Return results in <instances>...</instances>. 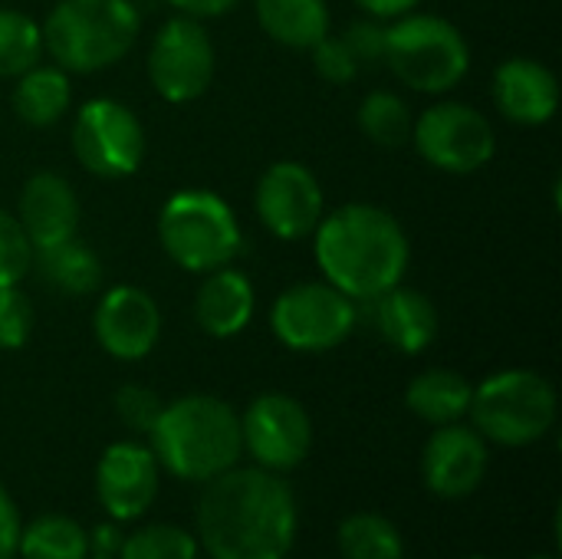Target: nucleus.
Instances as JSON below:
<instances>
[{
    "label": "nucleus",
    "mask_w": 562,
    "mask_h": 559,
    "mask_svg": "<svg viewBox=\"0 0 562 559\" xmlns=\"http://www.w3.org/2000/svg\"><path fill=\"white\" fill-rule=\"evenodd\" d=\"M468 415L484 441L527 448L557 425V389L533 369H507L474 385Z\"/></svg>",
    "instance_id": "423d86ee"
},
{
    "label": "nucleus",
    "mask_w": 562,
    "mask_h": 559,
    "mask_svg": "<svg viewBox=\"0 0 562 559\" xmlns=\"http://www.w3.org/2000/svg\"><path fill=\"white\" fill-rule=\"evenodd\" d=\"M43 56V30L33 16L0 7V79H16Z\"/></svg>",
    "instance_id": "cd10ccee"
},
{
    "label": "nucleus",
    "mask_w": 562,
    "mask_h": 559,
    "mask_svg": "<svg viewBox=\"0 0 562 559\" xmlns=\"http://www.w3.org/2000/svg\"><path fill=\"white\" fill-rule=\"evenodd\" d=\"M412 145L438 171L474 175L494 158L497 135L481 109L468 102H438L415 119Z\"/></svg>",
    "instance_id": "9b49d317"
},
{
    "label": "nucleus",
    "mask_w": 562,
    "mask_h": 559,
    "mask_svg": "<svg viewBox=\"0 0 562 559\" xmlns=\"http://www.w3.org/2000/svg\"><path fill=\"white\" fill-rule=\"evenodd\" d=\"M260 30L286 49H313L329 33L326 0H254Z\"/></svg>",
    "instance_id": "412c9836"
},
{
    "label": "nucleus",
    "mask_w": 562,
    "mask_h": 559,
    "mask_svg": "<svg viewBox=\"0 0 562 559\" xmlns=\"http://www.w3.org/2000/svg\"><path fill=\"white\" fill-rule=\"evenodd\" d=\"M161 484V465L142 441H115L95 465V497L102 511L119 521H138L155 504Z\"/></svg>",
    "instance_id": "4468645a"
},
{
    "label": "nucleus",
    "mask_w": 562,
    "mask_h": 559,
    "mask_svg": "<svg viewBox=\"0 0 562 559\" xmlns=\"http://www.w3.org/2000/svg\"><path fill=\"white\" fill-rule=\"evenodd\" d=\"M43 49L66 72H99L122 63L142 33L132 0H59L43 20Z\"/></svg>",
    "instance_id": "20e7f679"
},
{
    "label": "nucleus",
    "mask_w": 562,
    "mask_h": 559,
    "mask_svg": "<svg viewBox=\"0 0 562 559\" xmlns=\"http://www.w3.org/2000/svg\"><path fill=\"white\" fill-rule=\"evenodd\" d=\"M92 333L102 353L119 362L145 359L161 339V310L148 290L119 283L102 293L92 313Z\"/></svg>",
    "instance_id": "2eb2a0df"
},
{
    "label": "nucleus",
    "mask_w": 562,
    "mask_h": 559,
    "mask_svg": "<svg viewBox=\"0 0 562 559\" xmlns=\"http://www.w3.org/2000/svg\"><path fill=\"white\" fill-rule=\"evenodd\" d=\"M359 323V303L326 280L286 287L270 310L273 336L293 353H329L342 346Z\"/></svg>",
    "instance_id": "6e6552de"
},
{
    "label": "nucleus",
    "mask_w": 562,
    "mask_h": 559,
    "mask_svg": "<svg viewBox=\"0 0 562 559\" xmlns=\"http://www.w3.org/2000/svg\"><path fill=\"white\" fill-rule=\"evenodd\" d=\"M86 559H115V557H102V554H95V557H92V554H89Z\"/></svg>",
    "instance_id": "4c0bfd02"
},
{
    "label": "nucleus",
    "mask_w": 562,
    "mask_h": 559,
    "mask_svg": "<svg viewBox=\"0 0 562 559\" xmlns=\"http://www.w3.org/2000/svg\"><path fill=\"white\" fill-rule=\"evenodd\" d=\"M240 438L257 468L286 474L306 461L313 448V422L293 395L267 392L240 415Z\"/></svg>",
    "instance_id": "f8f14e48"
},
{
    "label": "nucleus",
    "mask_w": 562,
    "mask_h": 559,
    "mask_svg": "<svg viewBox=\"0 0 562 559\" xmlns=\"http://www.w3.org/2000/svg\"><path fill=\"white\" fill-rule=\"evenodd\" d=\"M158 241L165 254L188 273L227 267L244 250L234 208L207 188H184L165 201L158 214Z\"/></svg>",
    "instance_id": "39448f33"
},
{
    "label": "nucleus",
    "mask_w": 562,
    "mask_h": 559,
    "mask_svg": "<svg viewBox=\"0 0 562 559\" xmlns=\"http://www.w3.org/2000/svg\"><path fill=\"white\" fill-rule=\"evenodd\" d=\"M296 540V497L283 474L231 468L198 497V544L211 559H286Z\"/></svg>",
    "instance_id": "f257e3e1"
},
{
    "label": "nucleus",
    "mask_w": 562,
    "mask_h": 559,
    "mask_svg": "<svg viewBox=\"0 0 562 559\" xmlns=\"http://www.w3.org/2000/svg\"><path fill=\"white\" fill-rule=\"evenodd\" d=\"M468 559H487V557H468Z\"/></svg>",
    "instance_id": "ea45409f"
},
{
    "label": "nucleus",
    "mask_w": 562,
    "mask_h": 559,
    "mask_svg": "<svg viewBox=\"0 0 562 559\" xmlns=\"http://www.w3.org/2000/svg\"><path fill=\"white\" fill-rule=\"evenodd\" d=\"M201 544L178 524H148L119 544V559H198Z\"/></svg>",
    "instance_id": "c85d7f7f"
},
{
    "label": "nucleus",
    "mask_w": 562,
    "mask_h": 559,
    "mask_svg": "<svg viewBox=\"0 0 562 559\" xmlns=\"http://www.w3.org/2000/svg\"><path fill=\"white\" fill-rule=\"evenodd\" d=\"M33 267V244L26 241L16 214L0 208V287H16Z\"/></svg>",
    "instance_id": "7c9ffc66"
},
{
    "label": "nucleus",
    "mask_w": 562,
    "mask_h": 559,
    "mask_svg": "<svg viewBox=\"0 0 562 559\" xmlns=\"http://www.w3.org/2000/svg\"><path fill=\"white\" fill-rule=\"evenodd\" d=\"M471 392H474V385L464 376H458L451 369H428L408 382L405 405L415 418L441 428V425H454L468 415Z\"/></svg>",
    "instance_id": "4be33fe9"
},
{
    "label": "nucleus",
    "mask_w": 562,
    "mask_h": 559,
    "mask_svg": "<svg viewBox=\"0 0 562 559\" xmlns=\"http://www.w3.org/2000/svg\"><path fill=\"white\" fill-rule=\"evenodd\" d=\"M336 544L342 559H405L402 530L372 511L349 514L336 530Z\"/></svg>",
    "instance_id": "a878e982"
},
{
    "label": "nucleus",
    "mask_w": 562,
    "mask_h": 559,
    "mask_svg": "<svg viewBox=\"0 0 562 559\" xmlns=\"http://www.w3.org/2000/svg\"><path fill=\"white\" fill-rule=\"evenodd\" d=\"M533 559H557V557H543V554H540V557H533Z\"/></svg>",
    "instance_id": "58836bf2"
},
{
    "label": "nucleus",
    "mask_w": 562,
    "mask_h": 559,
    "mask_svg": "<svg viewBox=\"0 0 562 559\" xmlns=\"http://www.w3.org/2000/svg\"><path fill=\"white\" fill-rule=\"evenodd\" d=\"M366 16H375V20H395L402 13H412L422 0H356Z\"/></svg>",
    "instance_id": "e433bc0d"
},
{
    "label": "nucleus",
    "mask_w": 562,
    "mask_h": 559,
    "mask_svg": "<svg viewBox=\"0 0 562 559\" xmlns=\"http://www.w3.org/2000/svg\"><path fill=\"white\" fill-rule=\"evenodd\" d=\"M339 36H342L346 46L352 49L359 69H362V66L382 63V56H385V23H382V20H375V16L356 20V23H349Z\"/></svg>",
    "instance_id": "72a5a7b5"
},
{
    "label": "nucleus",
    "mask_w": 562,
    "mask_h": 559,
    "mask_svg": "<svg viewBox=\"0 0 562 559\" xmlns=\"http://www.w3.org/2000/svg\"><path fill=\"white\" fill-rule=\"evenodd\" d=\"M382 63L415 92H448L468 76L471 46L438 13H402L385 26Z\"/></svg>",
    "instance_id": "0eeeda50"
},
{
    "label": "nucleus",
    "mask_w": 562,
    "mask_h": 559,
    "mask_svg": "<svg viewBox=\"0 0 562 559\" xmlns=\"http://www.w3.org/2000/svg\"><path fill=\"white\" fill-rule=\"evenodd\" d=\"M16 221L26 234V241L36 250L56 247L79 231V198L72 185L56 171H36L26 178L20 191Z\"/></svg>",
    "instance_id": "a211bd4d"
},
{
    "label": "nucleus",
    "mask_w": 562,
    "mask_h": 559,
    "mask_svg": "<svg viewBox=\"0 0 562 559\" xmlns=\"http://www.w3.org/2000/svg\"><path fill=\"white\" fill-rule=\"evenodd\" d=\"M369 306L375 313L379 336L405 356L425 353L438 336V310L422 290L398 283L382 297L369 300Z\"/></svg>",
    "instance_id": "aec40b11"
},
{
    "label": "nucleus",
    "mask_w": 562,
    "mask_h": 559,
    "mask_svg": "<svg viewBox=\"0 0 562 559\" xmlns=\"http://www.w3.org/2000/svg\"><path fill=\"white\" fill-rule=\"evenodd\" d=\"M148 82L165 102H194L207 92L217 69L214 40L194 16H171L158 26L148 46Z\"/></svg>",
    "instance_id": "9d476101"
},
{
    "label": "nucleus",
    "mask_w": 562,
    "mask_h": 559,
    "mask_svg": "<svg viewBox=\"0 0 562 559\" xmlns=\"http://www.w3.org/2000/svg\"><path fill=\"white\" fill-rule=\"evenodd\" d=\"M316 264L336 290L369 303L405 280L412 244L405 227L375 204H346L313 231Z\"/></svg>",
    "instance_id": "f03ea898"
},
{
    "label": "nucleus",
    "mask_w": 562,
    "mask_h": 559,
    "mask_svg": "<svg viewBox=\"0 0 562 559\" xmlns=\"http://www.w3.org/2000/svg\"><path fill=\"white\" fill-rule=\"evenodd\" d=\"M115 415L122 418V425L135 435H148L165 409V402L158 399V392L145 389V385H122L112 399Z\"/></svg>",
    "instance_id": "2f4dec72"
},
{
    "label": "nucleus",
    "mask_w": 562,
    "mask_h": 559,
    "mask_svg": "<svg viewBox=\"0 0 562 559\" xmlns=\"http://www.w3.org/2000/svg\"><path fill=\"white\" fill-rule=\"evenodd\" d=\"M72 155L76 161L105 181H119L138 171L142 158H145V128L142 119L115 102V99H89L79 105L72 128Z\"/></svg>",
    "instance_id": "1a4fd4ad"
},
{
    "label": "nucleus",
    "mask_w": 562,
    "mask_h": 559,
    "mask_svg": "<svg viewBox=\"0 0 562 559\" xmlns=\"http://www.w3.org/2000/svg\"><path fill=\"white\" fill-rule=\"evenodd\" d=\"M92 550L89 530L66 514H43L20 530L16 554L23 559H86Z\"/></svg>",
    "instance_id": "393cba45"
},
{
    "label": "nucleus",
    "mask_w": 562,
    "mask_h": 559,
    "mask_svg": "<svg viewBox=\"0 0 562 559\" xmlns=\"http://www.w3.org/2000/svg\"><path fill=\"white\" fill-rule=\"evenodd\" d=\"M33 260L40 264V273L43 280L66 293V297H86V293H95L99 283H102V260L92 247L79 244L76 237L56 244V247H46V250H36Z\"/></svg>",
    "instance_id": "b1692460"
},
{
    "label": "nucleus",
    "mask_w": 562,
    "mask_h": 559,
    "mask_svg": "<svg viewBox=\"0 0 562 559\" xmlns=\"http://www.w3.org/2000/svg\"><path fill=\"white\" fill-rule=\"evenodd\" d=\"M356 122L362 128V135L382 148H402L405 142H412V105L392 92V89H372L356 112Z\"/></svg>",
    "instance_id": "bb28decb"
},
{
    "label": "nucleus",
    "mask_w": 562,
    "mask_h": 559,
    "mask_svg": "<svg viewBox=\"0 0 562 559\" xmlns=\"http://www.w3.org/2000/svg\"><path fill=\"white\" fill-rule=\"evenodd\" d=\"M178 13L194 16V20H207V16H221L227 10H234L240 0H168Z\"/></svg>",
    "instance_id": "c9c22d12"
},
{
    "label": "nucleus",
    "mask_w": 562,
    "mask_h": 559,
    "mask_svg": "<svg viewBox=\"0 0 562 559\" xmlns=\"http://www.w3.org/2000/svg\"><path fill=\"white\" fill-rule=\"evenodd\" d=\"M36 326V313H33V300L16 287H0V349L13 353L23 349L33 336Z\"/></svg>",
    "instance_id": "c756f323"
},
{
    "label": "nucleus",
    "mask_w": 562,
    "mask_h": 559,
    "mask_svg": "<svg viewBox=\"0 0 562 559\" xmlns=\"http://www.w3.org/2000/svg\"><path fill=\"white\" fill-rule=\"evenodd\" d=\"M310 53H313V69H316V76L326 79V82H333V86H346V82H352L356 72H359V63H356V56H352V49L346 46L342 36H329V33H326Z\"/></svg>",
    "instance_id": "473e14b6"
},
{
    "label": "nucleus",
    "mask_w": 562,
    "mask_h": 559,
    "mask_svg": "<svg viewBox=\"0 0 562 559\" xmlns=\"http://www.w3.org/2000/svg\"><path fill=\"white\" fill-rule=\"evenodd\" d=\"M487 465H491L487 441L461 422L441 425L422 451L425 488L445 501L471 497L484 484Z\"/></svg>",
    "instance_id": "dca6fc26"
},
{
    "label": "nucleus",
    "mask_w": 562,
    "mask_h": 559,
    "mask_svg": "<svg viewBox=\"0 0 562 559\" xmlns=\"http://www.w3.org/2000/svg\"><path fill=\"white\" fill-rule=\"evenodd\" d=\"M494 105L517 125H547L560 109L557 72L530 56H510L494 69Z\"/></svg>",
    "instance_id": "f3484780"
},
{
    "label": "nucleus",
    "mask_w": 562,
    "mask_h": 559,
    "mask_svg": "<svg viewBox=\"0 0 562 559\" xmlns=\"http://www.w3.org/2000/svg\"><path fill=\"white\" fill-rule=\"evenodd\" d=\"M254 211L273 237L303 241L319 227L326 214V198L319 178L306 165L273 161L257 181Z\"/></svg>",
    "instance_id": "ddd939ff"
},
{
    "label": "nucleus",
    "mask_w": 562,
    "mask_h": 559,
    "mask_svg": "<svg viewBox=\"0 0 562 559\" xmlns=\"http://www.w3.org/2000/svg\"><path fill=\"white\" fill-rule=\"evenodd\" d=\"M257 293L247 273L227 267H217L204 273V283L194 293V320L198 326L214 339H231L247 329L254 320Z\"/></svg>",
    "instance_id": "6ab92c4d"
},
{
    "label": "nucleus",
    "mask_w": 562,
    "mask_h": 559,
    "mask_svg": "<svg viewBox=\"0 0 562 559\" xmlns=\"http://www.w3.org/2000/svg\"><path fill=\"white\" fill-rule=\"evenodd\" d=\"M72 102V86L69 72L59 66H30L26 72L16 76L13 86V112L33 125V128H49L56 125Z\"/></svg>",
    "instance_id": "5701e85b"
},
{
    "label": "nucleus",
    "mask_w": 562,
    "mask_h": 559,
    "mask_svg": "<svg viewBox=\"0 0 562 559\" xmlns=\"http://www.w3.org/2000/svg\"><path fill=\"white\" fill-rule=\"evenodd\" d=\"M20 530H23V521H20V511L10 497V491L0 484V559L16 557V544H20Z\"/></svg>",
    "instance_id": "f704fd0d"
},
{
    "label": "nucleus",
    "mask_w": 562,
    "mask_h": 559,
    "mask_svg": "<svg viewBox=\"0 0 562 559\" xmlns=\"http://www.w3.org/2000/svg\"><path fill=\"white\" fill-rule=\"evenodd\" d=\"M161 471L178 481L207 484L240 465V415L214 395H181L168 402L148 432Z\"/></svg>",
    "instance_id": "7ed1b4c3"
}]
</instances>
